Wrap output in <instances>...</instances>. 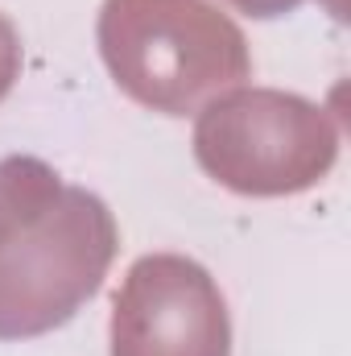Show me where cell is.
I'll return each mask as SVG.
<instances>
[{
    "label": "cell",
    "mask_w": 351,
    "mask_h": 356,
    "mask_svg": "<svg viewBox=\"0 0 351 356\" xmlns=\"http://www.w3.org/2000/svg\"><path fill=\"white\" fill-rule=\"evenodd\" d=\"M99 54L132 104L190 116L252 75L240 25L211 0H103Z\"/></svg>",
    "instance_id": "obj_1"
},
{
    "label": "cell",
    "mask_w": 351,
    "mask_h": 356,
    "mask_svg": "<svg viewBox=\"0 0 351 356\" xmlns=\"http://www.w3.org/2000/svg\"><path fill=\"white\" fill-rule=\"evenodd\" d=\"M120 249L116 220L99 195L58 186L0 241V340H29L62 327L99 294Z\"/></svg>",
    "instance_id": "obj_2"
},
{
    "label": "cell",
    "mask_w": 351,
    "mask_h": 356,
    "mask_svg": "<svg viewBox=\"0 0 351 356\" xmlns=\"http://www.w3.org/2000/svg\"><path fill=\"white\" fill-rule=\"evenodd\" d=\"M335 158V116L293 91L232 88L194 124V162L219 186L252 199L302 195L331 175Z\"/></svg>",
    "instance_id": "obj_3"
},
{
    "label": "cell",
    "mask_w": 351,
    "mask_h": 356,
    "mask_svg": "<svg viewBox=\"0 0 351 356\" xmlns=\"http://www.w3.org/2000/svg\"><path fill=\"white\" fill-rule=\"evenodd\" d=\"M112 356H232L215 277L182 253L132 261L112 302Z\"/></svg>",
    "instance_id": "obj_4"
},
{
    "label": "cell",
    "mask_w": 351,
    "mask_h": 356,
    "mask_svg": "<svg viewBox=\"0 0 351 356\" xmlns=\"http://www.w3.org/2000/svg\"><path fill=\"white\" fill-rule=\"evenodd\" d=\"M58 186H62V178L54 175L46 162L25 158V154L4 158L0 162V241L25 216H33L42 203H50L58 195Z\"/></svg>",
    "instance_id": "obj_5"
},
{
    "label": "cell",
    "mask_w": 351,
    "mask_h": 356,
    "mask_svg": "<svg viewBox=\"0 0 351 356\" xmlns=\"http://www.w3.org/2000/svg\"><path fill=\"white\" fill-rule=\"evenodd\" d=\"M17 75H21V33H17V25L0 13V99L12 91Z\"/></svg>",
    "instance_id": "obj_6"
},
{
    "label": "cell",
    "mask_w": 351,
    "mask_h": 356,
    "mask_svg": "<svg viewBox=\"0 0 351 356\" xmlns=\"http://www.w3.org/2000/svg\"><path fill=\"white\" fill-rule=\"evenodd\" d=\"M232 8H240V13H248V17H285V13H293L302 0H228Z\"/></svg>",
    "instance_id": "obj_7"
}]
</instances>
